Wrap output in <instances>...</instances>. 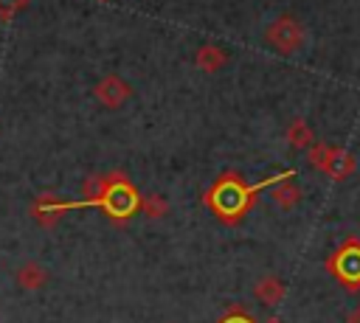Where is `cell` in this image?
Returning a JSON list of instances; mask_svg holds the SVG:
<instances>
[{
	"label": "cell",
	"instance_id": "5b68a950",
	"mask_svg": "<svg viewBox=\"0 0 360 323\" xmlns=\"http://www.w3.org/2000/svg\"><path fill=\"white\" fill-rule=\"evenodd\" d=\"M267 42L281 53H295L304 42V28L292 17H281L267 28Z\"/></svg>",
	"mask_w": 360,
	"mask_h": 323
},
{
	"label": "cell",
	"instance_id": "9a60e30c",
	"mask_svg": "<svg viewBox=\"0 0 360 323\" xmlns=\"http://www.w3.org/2000/svg\"><path fill=\"white\" fill-rule=\"evenodd\" d=\"M349 323H360V309H357V312H354V315L349 317Z\"/></svg>",
	"mask_w": 360,
	"mask_h": 323
},
{
	"label": "cell",
	"instance_id": "7c38bea8",
	"mask_svg": "<svg viewBox=\"0 0 360 323\" xmlns=\"http://www.w3.org/2000/svg\"><path fill=\"white\" fill-rule=\"evenodd\" d=\"M138 208H141L146 216H155V219H158V216H163V213L169 211V205H166V199H163V197H146V199H141V205H138Z\"/></svg>",
	"mask_w": 360,
	"mask_h": 323
},
{
	"label": "cell",
	"instance_id": "3957f363",
	"mask_svg": "<svg viewBox=\"0 0 360 323\" xmlns=\"http://www.w3.org/2000/svg\"><path fill=\"white\" fill-rule=\"evenodd\" d=\"M309 163L318 171H323V174H329L335 180H343L346 174L354 171V157L346 149L326 146V143H312L309 146Z\"/></svg>",
	"mask_w": 360,
	"mask_h": 323
},
{
	"label": "cell",
	"instance_id": "8992f818",
	"mask_svg": "<svg viewBox=\"0 0 360 323\" xmlns=\"http://www.w3.org/2000/svg\"><path fill=\"white\" fill-rule=\"evenodd\" d=\"M96 98L104 104V107H121L127 98H129V84L121 81L118 76H107L96 84Z\"/></svg>",
	"mask_w": 360,
	"mask_h": 323
},
{
	"label": "cell",
	"instance_id": "2e32d148",
	"mask_svg": "<svg viewBox=\"0 0 360 323\" xmlns=\"http://www.w3.org/2000/svg\"><path fill=\"white\" fill-rule=\"evenodd\" d=\"M264 323H281V320H278V317H270V320H264Z\"/></svg>",
	"mask_w": 360,
	"mask_h": 323
},
{
	"label": "cell",
	"instance_id": "4fadbf2b",
	"mask_svg": "<svg viewBox=\"0 0 360 323\" xmlns=\"http://www.w3.org/2000/svg\"><path fill=\"white\" fill-rule=\"evenodd\" d=\"M25 6H28V0H0V17H11Z\"/></svg>",
	"mask_w": 360,
	"mask_h": 323
},
{
	"label": "cell",
	"instance_id": "5bb4252c",
	"mask_svg": "<svg viewBox=\"0 0 360 323\" xmlns=\"http://www.w3.org/2000/svg\"><path fill=\"white\" fill-rule=\"evenodd\" d=\"M219 323H253V317H250V315H245V312H233V315L222 317Z\"/></svg>",
	"mask_w": 360,
	"mask_h": 323
},
{
	"label": "cell",
	"instance_id": "ba28073f",
	"mask_svg": "<svg viewBox=\"0 0 360 323\" xmlns=\"http://www.w3.org/2000/svg\"><path fill=\"white\" fill-rule=\"evenodd\" d=\"M256 298L262 301V303H267V306H276L281 298H284V281L281 278H276V275H264L259 284H256Z\"/></svg>",
	"mask_w": 360,
	"mask_h": 323
},
{
	"label": "cell",
	"instance_id": "6da1fadb",
	"mask_svg": "<svg viewBox=\"0 0 360 323\" xmlns=\"http://www.w3.org/2000/svg\"><path fill=\"white\" fill-rule=\"evenodd\" d=\"M290 174V171H287ZM284 174V177H287ZM281 177H273V180H267V183H262V185H270V183H278ZM262 185H245L236 174H222L219 180H217V185L211 188V194H208V205H211V211L219 216V219H225V222H236V219H242L245 213H248V208L253 205V194L262 188Z\"/></svg>",
	"mask_w": 360,
	"mask_h": 323
},
{
	"label": "cell",
	"instance_id": "52a82bcc",
	"mask_svg": "<svg viewBox=\"0 0 360 323\" xmlns=\"http://www.w3.org/2000/svg\"><path fill=\"white\" fill-rule=\"evenodd\" d=\"M290 177H292V174H287L284 180H278V185H276V188H273V194H270V197H273V202H276L278 208H284V211L295 208V205H298V199H301V188H298Z\"/></svg>",
	"mask_w": 360,
	"mask_h": 323
},
{
	"label": "cell",
	"instance_id": "9c48e42d",
	"mask_svg": "<svg viewBox=\"0 0 360 323\" xmlns=\"http://www.w3.org/2000/svg\"><path fill=\"white\" fill-rule=\"evenodd\" d=\"M17 284L22 286V289H39L45 281H48V272L39 267V264H34V261H28V264H22L20 270H17Z\"/></svg>",
	"mask_w": 360,
	"mask_h": 323
},
{
	"label": "cell",
	"instance_id": "30bf717a",
	"mask_svg": "<svg viewBox=\"0 0 360 323\" xmlns=\"http://www.w3.org/2000/svg\"><path fill=\"white\" fill-rule=\"evenodd\" d=\"M194 62H197V67H202V70L214 73V70H219V67H222V65L228 62V56H225V51H222V48L205 45V48H200V51H197Z\"/></svg>",
	"mask_w": 360,
	"mask_h": 323
},
{
	"label": "cell",
	"instance_id": "8fae6325",
	"mask_svg": "<svg viewBox=\"0 0 360 323\" xmlns=\"http://www.w3.org/2000/svg\"><path fill=\"white\" fill-rule=\"evenodd\" d=\"M287 140L295 146V149H307V146H312V129L301 121V118H295L292 124H290V129H287Z\"/></svg>",
	"mask_w": 360,
	"mask_h": 323
},
{
	"label": "cell",
	"instance_id": "7a4b0ae2",
	"mask_svg": "<svg viewBox=\"0 0 360 323\" xmlns=\"http://www.w3.org/2000/svg\"><path fill=\"white\" fill-rule=\"evenodd\" d=\"M96 205H101V208H104L110 216H115V219H127V216H132V213L138 211L141 197H138V191H135L124 177L112 174L110 183L104 185L101 197L96 199Z\"/></svg>",
	"mask_w": 360,
	"mask_h": 323
},
{
	"label": "cell",
	"instance_id": "277c9868",
	"mask_svg": "<svg viewBox=\"0 0 360 323\" xmlns=\"http://www.w3.org/2000/svg\"><path fill=\"white\" fill-rule=\"evenodd\" d=\"M329 267L340 284H346L349 289H360V242H349L343 250H338Z\"/></svg>",
	"mask_w": 360,
	"mask_h": 323
}]
</instances>
